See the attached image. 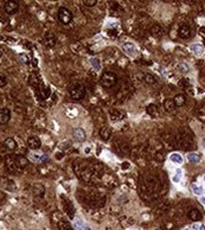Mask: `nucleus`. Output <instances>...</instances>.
I'll list each match as a JSON object with an SVG mask.
<instances>
[{
  "label": "nucleus",
  "mask_w": 205,
  "mask_h": 230,
  "mask_svg": "<svg viewBox=\"0 0 205 230\" xmlns=\"http://www.w3.org/2000/svg\"><path fill=\"white\" fill-rule=\"evenodd\" d=\"M191 84V81L189 78H182L179 82H178V87L179 88H189Z\"/></svg>",
  "instance_id": "obj_28"
},
{
  "label": "nucleus",
  "mask_w": 205,
  "mask_h": 230,
  "mask_svg": "<svg viewBox=\"0 0 205 230\" xmlns=\"http://www.w3.org/2000/svg\"><path fill=\"white\" fill-rule=\"evenodd\" d=\"M199 202L203 204V205H205V196H203V197H200V199H199Z\"/></svg>",
  "instance_id": "obj_37"
},
{
  "label": "nucleus",
  "mask_w": 205,
  "mask_h": 230,
  "mask_svg": "<svg viewBox=\"0 0 205 230\" xmlns=\"http://www.w3.org/2000/svg\"><path fill=\"white\" fill-rule=\"evenodd\" d=\"M89 152H90V148H89V147H85V148H84V153L88 154Z\"/></svg>",
  "instance_id": "obj_38"
},
{
  "label": "nucleus",
  "mask_w": 205,
  "mask_h": 230,
  "mask_svg": "<svg viewBox=\"0 0 205 230\" xmlns=\"http://www.w3.org/2000/svg\"><path fill=\"white\" fill-rule=\"evenodd\" d=\"M198 32H199V35H200L202 37H204V38H205V26H202V27L199 29V31H198Z\"/></svg>",
  "instance_id": "obj_36"
},
{
  "label": "nucleus",
  "mask_w": 205,
  "mask_h": 230,
  "mask_svg": "<svg viewBox=\"0 0 205 230\" xmlns=\"http://www.w3.org/2000/svg\"><path fill=\"white\" fill-rule=\"evenodd\" d=\"M4 8H5L6 13H8V14H14L15 12L18 11V8H19V4H18V1H6Z\"/></svg>",
  "instance_id": "obj_7"
},
{
  "label": "nucleus",
  "mask_w": 205,
  "mask_h": 230,
  "mask_svg": "<svg viewBox=\"0 0 205 230\" xmlns=\"http://www.w3.org/2000/svg\"><path fill=\"white\" fill-rule=\"evenodd\" d=\"M110 135H112L110 129H109V128H107V127H103L102 129L100 130V137H101V139H102V140H105V141L109 140Z\"/></svg>",
  "instance_id": "obj_20"
},
{
  "label": "nucleus",
  "mask_w": 205,
  "mask_h": 230,
  "mask_svg": "<svg viewBox=\"0 0 205 230\" xmlns=\"http://www.w3.org/2000/svg\"><path fill=\"white\" fill-rule=\"evenodd\" d=\"M192 191H193L195 195H197V196H202L203 192H204V189H203V186H200V185L193 184L192 185Z\"/></svg>",
  "instance_id": "obj_27"
},
{
  "label": "nucleus",
  "mask_w": 205,
  "mask_h": 230,
  "mask_svg": "<svg viewBox=\"0 0 205 230\" xmlns=\"http://www.w3.org/2000/svg\"><path fill=\"white\" fill-rule=\"evenodd\" d=\"M179 37L182 39H189L191 37V27L189 25H182L178 30Z\"/></svg>",
  "instance_id": "obj_9"
},
{
  "label": "nucleus",
  "mask_w": 205,
  "mask_h": 230,
  "mask_svg": "<svg viewBox=\"0 0 205 230\" xmlns=\"http://www.w3.org/2000/svg\"><path fill=\"white\" fill-rule=\"evenodd\" d=\"M189 49H190L191 52L195 55V56H197V57H202V56L204 55V51H205L204 46L202 45V44H198V43L191 44Z\"/></svg>",
  "instance_id": "obj_8"
},
{
  "label": "nucleus",
  "mask_w": 205,
  "mask_h": 230,
  "mask_svg": "<svg viewBox=\"0 0 205 230\" xmlns=\"http://www.w3.org/2000/svg\"><path fill=\"white\" fill-rule=\"evenodd\" d=\"M189 217H190L192 221L199 222V221H202L203 215H202V212H200L198 209H192L190 212H189Z\"/></svg>",
  "instance_id": "obj_15"
},
{
  "label": "nucleus",
  "mask_w": 205,
  "mask_h": 230,
  "mask_svg": "<svg viewBox=\"0 0 205 230\" xmlns=\"http://www.w3.org/2000/svg\"><path fill=\"white\" fill-rule=\"evenodd\" d=\"M164 107H165V109H166L167 112H172L175 108V105H174V102H173V100L167 99V100H165V102H164Z\"/></svg>",
  "instance_id": "obj_25"
},
{
  "label": "nucleus",
  "mask_w": 205,
  "mask_h": 230,
  "mask_svg": "<svg viewBox=\"0 0 205 230\" xmlns=\"http://www.w3.org/2000/svg\"><path fill=\"white\" fill-rule=\"evenodd\" d=\"M122 50L123 52L129 56V57H135L137 56V46L134 45L132 42H126L122 44Z\"/></svg>",
  "instance_id": "obj_5"
},
{
  "label": "nucleus",
  "mask_w": 205,
  "mask_h": 230,
  "mask_svg": "<svg viewBox=\"0 0 205 230\" xmlns=\"http://www.w3.org/2000/svg\"><path fill=\"white\" fill-rule=\"evenodd\" d=\"M72 137L78 142H83L84 140H85V138H87L85 137V132L82 128H75L74 132H72Z\"/></svg>",
  "instance_id": "obj_11"
},
{
  "label": "nucleus",
  "mask_w": 205,
  "mask_h": 230,
  "mask_svg": "<svg viewBox=\"0 0 205 230\" xmlns=\"http://www.w3.org/2000/svg\"><path fill=\"white\" fill-rule=\"evenodd\" d=\"M27 146L32 151H38L40 148V146H42V140L38 137H36V135H32V137L27 139Z\"/></svg>",
  "instance_id": "obj_6"
},
{
  "label": "nucleus",
  "mask_w": 205,
  "mask_h": 230,
  "mask_svg": "<svg viewBox=\"0 0 205 230\" xmlns=\"http://www.w3.org/2000/svg\"><path fill=\"white\" fill-rule=\"evenodd\" d=\"M129 167H130V164H129L128 161H123V162H122V165H121L122 170H127V169H129Z\"/></svg>",
  "instance_id": "obj_35"
},
{
  "label": "nucleus",
  "mask_w": 205,
  "mask_h": 230,
  "mask_svg": "<svg viewBox=\"0 0 205 230\" xmlns=\"http://www.w3.org/2000/svg\"><path fill=\"white\" fill-rule=\"evenodd\" d=\"M186 159L189 162H192V164H196V162H199L200 159H202V155L197 152H190V153L186 155Z\"/></svg>",
  "instance_id": "obj_16"
},
{
  "label": "nucleus",
  "mask_w": 205,
  "mask_h": 230,
  "mask_svg": "<svg viewBox=\"0 0 205 230\" xmlns=\"http://www.w3.org/2000/svg\"><path fill=\"white\" fill-rule=\"evenodd\" d=\"M178 70H179L182 74L186 75V74L190 72V65L186 64V63H179V64H178Z\"/></svg>",
  "instance_id": "obj_24"
},
{
  "label": "nucleus",
  "mask_w": 205,
  "mask_h": 230,
  "mask_svg": "<svg viewBox=\"0 0 205 230\" xmlns=\"http://www.w3.org/2000/svg\"><path fill=\"white\" fill-rule=\"evenodd\" d=\"M1 55H2V51H1V49H0V57H1Z\"/></svg>",
  "instance_id": "obj_42"
},
{
  "label": "nucleus",
  "mask_w": 205,
  "mask_h": 230,
  "mask_svg": "<svg viewBox=\"0 0 205 230\" xmlns=\"http://www.w3.org/2000/svg\"><path fill=\"white\" fill-rule=\"evenodd\" d=\"M182 178V171L180 169L175 170L174 173H173V176H172V180H173V183H180Z\"/></svg>",
  "instance_id": "obj_23"
},
{
  "label": "nucleus",
  "mask_w": 205,
  "mask_h": 230,
  "mask_svg": "<svg viewBox=\"0 0 205 230\" xmlns=\"http://www.w3.org/2000/svg\"><path fill=\"white\" fill-rule=\"evenodd\" d=\"M203 147H204V148H205V139H204V140H203Z\"/></svg>",
  "instance_id": "obj_40"
},
{
  "label": "nucleus",
  "mask_w": 205,
  "mask_h": 230,
  "mask_svg": "<svg viewBox=\"0 0 205 230\" xmlns=\"http://www.w3.org/2000/svg\"><path fill=\"white\" fill-rule=\"evenodd\" d=\"M90 65L95 71H100L101 70V62L97 57H91L90 58Z\"/></svg>",
  "instance_id": "obj_21"
},
{
  "label": "nucleus",
  "mask_w": 205,
  "mask_h": 230,
  "mask_svg": "<svg viewBox=\"0 0 205 230\" xmlns=\"http://www.w3.org/2000/svg\"><path fill=\"white\" fill-rule=\"evenodd\" d=\"M44 45L46 47H53L56 45V37L53 36L52 33H47L44 38Z\"/></svg>",
  "instance_id": "obj_14"
},
{
  "label": "nucleus",
  "mask_w": 205,
  "mask_h": 230,
  "mask_svg": "<svg viewBox=\"0 0 205 230\" xmlns=\"http://www.w3.org/2000/svg\"><path fill=\"white\" fill-rule=\"evenodd\" d=\"M6 166H7V169L10 171H17V170H19V165H18V162H17L14 157H7L6 158Z\"/></svg>",
  "instance_id": "obj_12"
},
{
  "label": "nucleus",
  "mask_w": 205,
  "mask_h": 230,
  "mask_svg": "<svg viewBox=\"0 0 205 230\" xmlns=\"http://www.w3.org/2000/svg\"><path fill=\"white\" fill-rule=\"evenodd\" d=\"M182 230H191V229H190V228H184Z\"/></svg>",
  "instance_id": "obj_41"
},
{
  "label": "nucleus",
  "mask_w": 205,
  "mask_h": 230,
  "mask_svg": "<svg viewBox=\"0 0 205 230\" xmlns=\"http://www.w3.org/2000/svg\"><path fill=\"white\" fill-rule=\"evenodd\" d=\"M151 33L154 37H160V36H162L164 30H162V27L160 25H154V26L151 27Z\"/></svg>",
  "instance_id": "obj_19"
},
{
  "label": "nucleus",
  "mask_w": 205,
  "mask_h": 230,
  "mask_svg": "<svg viewBox=\"0 0 205 230\" xmlns=\"http://www.w3.org/2000/svg\"><path fill=\"white\" fill-rule=\"evenodd\" d=\"M2 39H4V37H2V36H0V40H2Z\"/></svg>",
  "instance_id": "obj_43"
},
{
  "label": "nucleus",
  "mask_w": 205,
  "mask_h": 230,
  "mask_svg": "<svg viewBox=\"0 0 205 230\" xmlns=\"http://www.w3.org/2000/svg\"><path fill=\"white\" fill-rule=\"evenodd\" d=\"M83 2H84V5H85V6H88V7H92V6H95V5H96V2H97V1H96V0H84Z\"/></svg>",
  "instance_id": "obj_33"
},
{
  "label": "nucleus",
  "mask_w": 205,
  "mask_h": 230,
  "mask_svg": "<svg viewBox=\"0 0 205 230\" xmlns=\"http://www.w3.org/2000/svg\"><path fill=\"white\" fill-rule=\"evenodd\" d=\"M170 160L172 161L173 164L180 165V164H182V161H184V158H182V155L180 153L174 152V153H172L171 155H170Z\"/></svg>",
  "instance_id": "obj_17"
},
{
  "label": "nucleus",
  "mask_w": 205,
  "mask_h": 230,
  "mask_svg": "<svg viewBox=\"0 0 205 230\" xmlns=\"http://www.w3.org/2000/svg\"><path fill=\"white\" fill-rule=\"evenodd\" d=\"M69 92H70V96L74 99V100H82L85 96V88H84L82 84H74L70 89H69Z\"/></svg>",
  "instance_id": "obj_2"
},
{
  "label": "nucleus",
  "mask_w": 205,
  "mask_h": 230,
  "mask_svg": "<svg viewBox=\"0 0 205 230\" xmlns=\"http://www.w3.org/2000/svg\"><path fill=\"white\" fill-rule=\"evenodd\" d=\"M57 18L62 24L68 25L71 20H72V13L70 12V10L67 7H61L57 12Z\"/></svg>",
  "instance_id": "obj_3"
},
{
  "label": "nucleus",
  "mask_w": 205,
  "mask_h": 230,
  "mask_svg": "<svg viewBox=\"0 0 205 230\" xmlns=\"http://www.w3.org/2000/svg\"><path fill=\"white\" fill-rule=\"evenodd\" d=\"M116 82H117V76H116V74L113 72V71H106V72H103L102 76H101V80H100L101 85L105 87V88H112Z\"/></svg>",
  "instance_id": "obj_1"
},
{
  "label": "nucleus",
  "mask_w": 205,
  "mask_h": 230,
  "mask_svg": "<svg viewBox=\"0 0 205 230\" xmlns=\"http://www.w3.org/2000/svg\"><path fill=\"white\" fill-rule=\"evenodd\" d=\"M84 230H91V228L89 225H84Z\"/></svg>",
  "instance_id": "obj_39"
},
{
  "label": "nucleus",
  "mask_w": 205,
  "mask_h": 230,
  "mask_svg": "<svg viewBox=\"0 0 205 230\" xmlns=\"http://www.w3.org/2000/svg\"><path fill=\"white\" fill-rule=\"evenodd\" d=\"M173 102H174L175 107H182V106L185 105V102H186V97H185L182 94L175 95L174 99H173Z\"/></svg>",
  "instance_id": "obj_18"
},
{
  "label": "nucleus",
  "mask_w": 205,
  "mask_h": 230,
  "mask_svg": "<svg viewBox=\"0 0 205 230\" xmlns=\"http://www.w3.org/2000/svg\"><path fill=\"white\" fill-rule=\"evenodd\" d=\"M29 159L33 162H45L49 159V157H47V154L42 153L39 151H31L29 153Z\"/></svg>",
  "instance_id": "obj_4"
},
{
  "label": "nucleus",
  "mask_w": 205,
  "mask_h": 230,
  "mask_svg": "<svg viewBox=\"0 0 205 230\" xmlns=\"http://www.w3.org/2000/svg\"><path fill=\"white\" fill-rule=\"evenodd\" d=\"M144 80L147 84H154V83H157V78L152 74H146Z\"/></svg>",
  "instance_id": "obj_26"
},
{
  "label": "nucleus",
  "mask_w": 205,
  "mask_h": 230,
  "mask_svg": "<svg viewBox=\"0 0 205 230\" xmlns=\"http://www.w3.org/2000/svg\"><path fill=\"white\" fill-rule=\"evenodd\" d=\"M19 60H20V62L22 63H24V64H29L30 63V60H29V56L26 54H19Z\"/></svg>",
  "instance_id": "obj_31"
},
{
  "label": "nucleus",
  "mask_w": 205,
  "mask_h": 230,
  "mask_svg": "<svg viewBox=\"0 0 205 230\" xmlns=\"http://www.w3.org/2000/svg\"><path fill=\"white\" fill-rule=\"evenodd\" d=\"M11 120V110L8 108H0V123H7Z\"/></svg>",
  "instance_id": "obj_10"
},
{
  "label": "nucleus",
  "mask_w": 205,
  "mask_h": 230,
  "mask_svg": "<svg viewBox=\"0 0 205 230\" xmlns=\"http://www.w3.org/2000/svg\"><path fill=\"white\" fill-rule=\"evenodd\" d=\"M4 145H5V147L6 148H8V150H14L15 147H17V142L14 141V139L13 138H7L6 140H5V142H4Z\"/></svg>",
  "instance_id": "obj_22"
},
{
  "label": "nucleus",
  "mask_w": 205,
  "mask_h": 230,
  "mask_svg": "<svg viewBox=\"0 0 205 230\" xmlns=\"http://www.w3.org/2000/svg\"><path fill=\"white\" fill-rule=\"evenodd\" d=\"M84 224L81 220H78V218H76L75 221H74V227H75V229L76 230H84Z\"/></svg>",
  "instance_id": "obj_29"
},
{
  "label": "nucleus",
  "mask_w": 205,
  "mask_h": 230,
  "mask_svg": "<svg viewBox=\"0 0 205 230\" xmlns=\"http://www.w3.org/2000/svg\"><path fill=\"white\" fill-rule=\"evenodd\" d=\"M147 113L151 115H157V107H155L154 105L147 106Z\"/></svg>",
  "instance_id": "obj_32"
},
{
  "label": "nucleus",
  "mask_w": 205,
  "mask_h": 230,
  "mask_svg": "<svg viewBox=\"0 0 205 230\" xmlns=\"http://www.w3.org/2000/svg\"><path fill=\"white\" fill-rule=\"evenodd\" d=\"M204 183H205V176H204Z\"/></svg>",
  "instance_id": "obj_44"
},
{
  "label": "nucleus",
  "mask_w": 205,
  "mask_h": 230,
  "mask_svg": "<svg viewBox=\"0 0 205 230\" xmlns=\"http://www.w3.org/2000/svg\"><path fill=\"white\" fill-rule=\"evenodd\" d=\"M192 229L193 230H205V225L202 222H195L192 224Z\"/></svg>",
  "instance_id": "obj_30"
},
{
  "label": "nucleus",
  "mask_w": 205,
  "mask_h": 230,
  "mask_svg": "<svg viewBox=\"0 0 205 230\" xmlns=\"http://www.w3.org/2000/svg\"><path fill=\"white\" fill-rule=\"evenodd\" d=\"M50 95H51V89H50V87H42V88H39L38 96L40 100H46V99H49Z\"/></svg>",
  "instance_id": "obj_13"
},
{
  "label": "nucleus",
  "mask_w": 205,
  "mask_h": 230,
  "mask_svg": "<svg viewBox=\"0 0 205 230\" xmlns=\"http://www.w3.org/2000/svg\"><path fill=\"white\" fill-rule=\"evenodd\" d=\"M6 83H7L6 76H5V75H2V74H0V88H1V87H4V85H6Z\"/></svg>",
  "instance_id": "obj_34"
}]
</instances>
